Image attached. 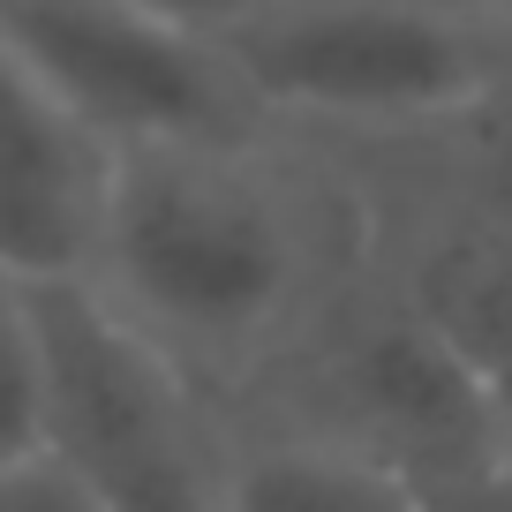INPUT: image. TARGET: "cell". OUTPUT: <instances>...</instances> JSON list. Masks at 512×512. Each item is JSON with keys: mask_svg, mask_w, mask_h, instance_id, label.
<instances>
[{"mask_svg": "<svg viewBox=\"0 0 512 512\" xmlns=\"http://www.w3.org/2000/svg\"><path fill=\"white\" fill-rule=\"evenodd\" d=\"M113 151L0 38V272L83 287L106 226Z\"/></svg>", "mask_w": 512, "mask_h": 512, "instance_id": "5b68a950", "label": "cell"}, {"mask_svg": "<svg viewBox=\"0 0 512 512\" xmlns=\"http://www.w3.org/2000/svg\"><path fill=\"white\" fill-rule=\"evenodd\" d=\"M53 452V362L38 287L0 272V475Z\"/></svg>", "mask_w": 512, "mask_h": 512, "instance_id": "52a82bcc", "label": "cell"}, {"mask_svg": "<svg viewBox=\"0 0 512 512\" xmlns=\"http://www.w3.org/2000/svg\"><path fill=\"white\" fill-rule=\"evenodd\" d=\"M437 512H512V475H475L437 490Z\"/></svg>", "mask_w": 512, "mask_h": 512, "instance_id": "8fae6325", "label": "cell"}, {"mask_svg": "<svg viewBox=\"0 0 512 512\" xmlns=\"http://www.w3.org/2000/svg\"><path fill=\"white\" fill-rule=\"evenodd\" d=\"M83 287L196 384L234 377L302 309L309 226L256 151H113L106 226Z\"/></svg>", "mask_w": 512, "mask_h": 512, "instance_id": "6da1fadb", "label": "cell"}, {"mask_svg": "<svg viewBox=\"0 0 512 512\" xmlns=\"http://www.w3.org/2000/svg\"><path fill=\"white\" fill-rule=\"evenodd\" d=\"M0 512H106V505L61 452H38L31 467L0 475Z\"/></svg>", "mask_w": 512, "mask_h": 512, "instance_id": "ba28073f", "label": "cell"}, {"mask_svg": "<svg viewBox=\"0 0 512 512\" xmlns=\"http://www.w3.org/2000/svg\"><path fill=\"white\" fill-rule=\"evenodd\" d=\"M0 38L106 151H256V98L226 46L189 38L128 0H0Z\"/></svg>", "mask_w": 512, "mask_h": 512, "instance_id": "277c9868", "label": "cell"}, {"mask_svg": "<svg viewBox=\"0 0 512 512\" xmlns=\"http://www.w3.org/2000/svg\"><path fill=\"white\" fill-rule=\"evenodd\" d=\"M467 8H475V23L505 46V61H512V0H467Z\"/></svg>", "mask_w": 512, "mask_h": 512, "instance_id": "7c38bea8", "label": "cell"}, {"mask_svg": "<svg viewBox=\"0 0 512 512\" xmlns=\"http://www.w3.org/2000/svg\"><path fill=\"white\" fill-rule=\"evenodd\" d=\"M226 61L264 121L332 128L460 121L505 76V46L445 0H272L226 38Z\"/></svg>", "mask_w": 512, "mask_h": 512, "instance_id": "7a4b0ae2", "label": "cell"}, {"mask_svg": "<svg viewBox=\"0 0 512 512\" xmlns=\"http://www.w3.org/2000/svg\"><path fill=\"white\" fill-rule=\"evenodd\" d=\"M128 8H144V16L174 23V31H189V38H211V46H226V38H234L249 16H264L272 0H128Z\"/></svg>", "mask_w": 512, "mask_h": 512, "instance_id": "9c48e42d", "label": "cell"}, {"mask_svg": "<svg viewBox=\"0 0 512 512\" xmlns=\"http://www.w3.org/2000/svg\"><path fill=\"white\" fill-rule=\"evenodd\" d=\"M53 362V452L106 512H219L226 437L204 422V384L121 324L91 287H38Z\"/></svg>", "mask_w": 512, "mask_h": 512, "instance_id": "3957f363", "label": "cell"}, {"mask_svg": "<svg viewBox=\"0 0 512 512\" xmlns=\"http://www.w3.org/2000/svg\"><path fill=\"white\" fill-rule=\"evenodd\" d=\"M219 512H437V497L354 430H264L226 437Z\"/></svg>", "mask_w": 512, "mask_h": 512, "instance_id": "8992f818", "label": "cell"}, {"mask_svg": "<svg viewBox=\"0 0 512 512\" xmlns=\"http://www.w3.org/2000/svg\"><path fill=\"white\" fill-rule=\"evenodd\" d=\"M482 392H490V445H497L490 475H512V347L497 362H482Z\"/></svg>", "mask_w": 512, "mask_h": 512, "instance_id": "30bf717a", "label": "cell"}]
</instances>
